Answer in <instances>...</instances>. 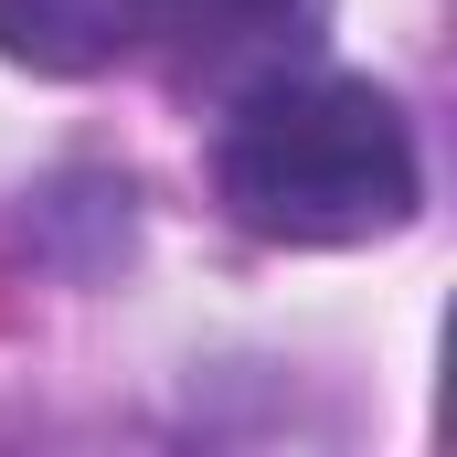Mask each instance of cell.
Wrapping results in <instances>:
<instances>
[{
  "mask_svg": "<svg viewBox=\"0 0 457 457\" xmlns=\"http://www.w3.org/2000/svg\"><path fill=\"white\" fill-rule=\"evenodd\" d=\"M149 0H0V54L32 75H107L117 54H138Z\"/></svg>",
  "mask_w": 457,
  "mask_h": 457,
  "instance_id": "3957f363",
  "label": "cell"
},
{
  "mask_svg": "<svg viewBox=\"0 0 457 457\" xmlns=\"http://www.w3.org/2000/svg\"><path fill=\"white\" fill-rule=\"evenodd\" d=\"M213 181H224L234 224L266 245H372V234L415 224L426 160H415V128L383 86L298 64V75L224 107Z\"/></svg>",
  "mask_w": 457,
  "mask_h": 457,
  "instance_id": "6da1fadb",
  "label": "cell"
},
{
  "mask_svg": "<svg viewBox=\"0 0 457 457\" xmlns=\"http://www.w3.org/2000/svg\"><path fill=\"white\" fill-rule=\"evenodd\" d=\"M320 32H330V0H149L138 43H160L170 96L234 107V96L320 64Z\"/></svg>",
  "mask_w": 457,
  "mask_h": 457,
  "instance_id": "7a4b0ae2",
  "label": "cell"
}]
</instances>
